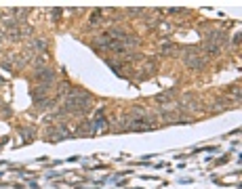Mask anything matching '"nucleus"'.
I'll return each mask as SVG.
<instances>
[{
	"mask_svg": "<svg viewBox=\"0 0 242 189\" xmlns=\"http://www.w3.org/2000/svg\"><path fill=\"white\" fill-rule=\"evenodd\" d=\"M38 78H44V80H51V78H53V71H48V70H40V74H38Z\"/></svg>",
	"mask_w": 242,
	"mask_h": 189,
	"instance_id": "1",
	"label": "nucleus"
},
{
	"mask_svg": "<svg viewBox=\"0 0 242 189\" xmlns=\"http://www.w3.org/2000/svg\"><path fill=\"white\" fill-rule=\"evenodd\" d=\"M99 15H101V11H95V13H93V17H91V25H97V23H99Z\"/></svg>",
	"mask_w": 242,
	"mask_h": 189,
	"instance_id": "2",
	"label": "nucleus"
}]
</instances>
